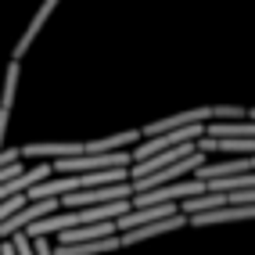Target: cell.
I'll return each mask as SVG.
<instances>
[{"instance_id": "11", "label": "cell", "mask_w": 255, "mask_h": 255, "mask_svg": "<svg viewBox=\"0 0 255 255\" xmlns=\"http://www.w3.org/2000/svg\"><path fill=\"white\" fill-rule=\"evenodd\" d=\"M205 191H216V194H227V191H245V187L255 183L252 173H237V176H216V180H201Z\"/></svg>"}, {"instance_id": "8", "label": "cell", "mask_w": 255, "mask_h": 255, "mask_svg": "<svg viewBox=\"0 0 255 255\" xmlns=\"http://www.w3.org/2000/svg\"><path fill=\"white\" fill-rule=\"evenodd\" d=\"M115 230V219H105V223H87V227H69V230H58V245H79V241H97V237H112Z\"/></svg>"}, {"instance_id": "4", "label": "cell", "mask_w": 255, "mask_h": 255, "mask_svg": "<svg viewBox=\"0 0 255 255\" xmlns=\"http://www.w3.org/2000/svg\"><path fill=\"white\" fill-rule=\"evenodd\" d=\"M245 219H252V205H223V209H209V212H194V216H187V227L245 223Z\"/></svg>"}, {"instance_id": "3", "label": "cell", "mask_w": 255, "mask_h": 255, "mask_svg": "<svg viewBox=\"0 0 255 255\" xmlns=\"http://www.w3.org/2000/svg\"><path fill=\"white\" fill-rule=\"evenodd\" d=\"M187 227V216L183 212H173V216H165V219H155V223H147V227H133V230H123L119 234V245L129 248V245H140L147 241V237H158V234H169V230H180Z\"/></svg>"}, {"instance_id": "9", "label": "cell", "mask_w": 255, "mask_h": 255, "mask_svg": "<svg viewBox=\"0 0 255 255\" xmlns=\"http://www.w3.org/2000/svg\"><path fill=\"white\" fill-rule=\"evenodd\" d=\"M119 234L112 237H97V241H79V245H58L54 255H108V252H119Z\"/></svg>"}, {"instance_id": "10", "label": "cell", "mask_w": 255, "mask_h": 255, "mask_svg": "<svg viewBox=\"0 0 255 255\" xmlns=\"http://www.w3.org/2000/svg\"><path fill=\"white\" fill-rule=\"evenodd\" d=\"M205 137L252 140V137H255V126H252V119H241V123H205Z\"/></svg>"}, {"instance_id": "7", "label": "cell", "mask_w": 255, "mask_h": 255, "mask_svg": "<svg viewBox=\"0 0 255 255\" xmlns=\"http://www.w3.org/2000/svg\"><path fill=\"white\" fill-rule=\"evenodd\" d=\"M54 7H58V0H43V4H40V11L32 14V22L25 25V32H22V40L14 43V50H11V61H18L22 54H29V47L36 43V36H40V29L47 25V18H50V11H54Z\"/></svg>"}, {"instance_id": "5", "label": "cell", "mask_w": 255, "mask_h": 255, "mask_svg": "<svg viewBox=\"0 0 255 255\" xmlns=\"http://www.w3.org/2000/svg\"><path fill=\"white\" fill-rule=\"evenodd\" d=\"M18 76H22V65H18V61H7V72H4V94H0V147H4V140H7V123H11V108H14Z\"/></svg>"}, {"instance_id": "6", "label": "cell", "mask_w": 255, "mask_h": 255, "mask_svg": "<svg viewBox=\"0 0 255 255\" xmlns=\"http://www.w3.org/2000/svg\"><path fill=\"white\" fill-rule=\"evenodd\" d=\"M255 162L252 155H234L227 162H205V165H198L194 169V176L198 180H216V176H237V173H252Z\"/></svg>"}, {"instance_id": "1", "label": "cell", "mask_w": 255, "mask_h": 255, "mask_svg": "<svg viewBox=\"0 0 255 255\" xmlns=\"http://www.w3.org/2000/svg\"><path fill=\"white\" fill-rule=\"evenodd\" d=\"M61 205H58V198H43V201H25V205L18 209V212H11L4 223H0V241L4 237H11V234H22L32 219H43V216H50V212H58Z\"/></svg>"}, {"instance_id": "12", "label": "cell", "mask_w": 255, "mask_h": 255, "mask_svg": "<svg viewBox=\"0 0 255 255\" xmlns=\"http://www.w3.org/2000/svg\"><path fill=\"white\" fill-rule=\"evenodd\" d=\"M11 162H22L18 147H0V169H4V165H11Z\"/></svg>"}, {"instance_id": "2", "label": "cell", "mask_w": 255, "mask_h": 255, "mask_svg": "<svg viewBox=\"0 0 255 255\" xmlns=\"http://www.w3.org/2000/svg\"><path fill=\"white\" fill-rule=\"evenodd\" d=\"M22 158H40V162H54V158H72L83 155V140H36L18 147Z\"/></svg>"}]
</instances>
